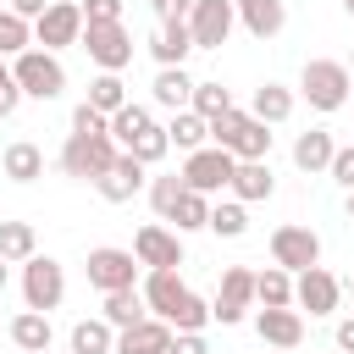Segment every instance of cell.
<instances>
[{
  "instance_id": "db71d44e",
  "label": "cell",
  "mask_w": 354,
  "mask_h": 354,
  "mask_svg": "<svg viewBox=\"0 0 354 354\" xmlns=\"http://www.w3.org/2000/svg\"><path fill=\"white\" fill-rule=\"evenodd\" d=\"M348 72H354V66H348Z\"/></svg>"
},
{
  "instance_id": "9a60e30c",
  "label": "cell",
  "mask_w": 354,
  "mask_h": 354,
  "mask_svg": "<svg viewBox=\"0 0 354 354\" xmlns=\"http://www.w3.org/2000/svg\"><path fill=\"white\" fill-rule=\"evenodd\" d=\"M144 183H149V177H144V160L122 149V155L111 160V171H105V177H100L94 188H100V199H111V205H127V199H133V194H138Z\"/></svg>"
},
{
  "instance_id": "83f0119b",
  "label": "cell",
  "mask_w": 354,
  "mask_h": 354,
  "mask_svg": "<svg viewBox=\"0 0 354 354\" xmlns=\"http://www.w3.org/2000/svg\"><path fill=\"white\" fill-rule=\"evenodd\" d=\"M33 254H39L33 221H0V260H6V266H28Z\"/></svg>"
},
{
  "instance_id": "603a6c76",
  "label": "cell",
  "mask_w": 354,
  "mask_h": 354,
  "mask_svg": "<svg viewBox=\"0 0 354 354\" xmlns=\"http://www.w3.org/2000/svg\"><path fill=\"white\" fill-rule=\"evenodd\" d=\"M0 171H6L11 183H39V177H44V149H39L33 138H17V144H6Z\"/></svg>"
},
{
  "instance_id": "bcb514c9",
  "label": "cell",
  "mask_w": 354,
  "mask_h": 354,
  "mask_svg": "<svg viewBox=\"0 0 354 354\" xmlns=\"http://www.w3.org/2000/svg\"><path fill=\"white\" fill-rule=\"evenodd\" d=\"M11 11H17L22 22H39V17L50 11V0H11Z\"/></svg>"
},
{
  "instance_id": "ac0fdd59",
  "label": "cell",
  "mask_w": 354,
  "mask_h": 354,
  "mask_svg": "<svg viewBox=\"0 0 354 354\" xmlns=\"http://www.w3.org/2000/svg\"><path fill=\"white\" fill-rule=\"evenodd\" d=\"M171 337H177V332H171L166 321H155V315H149V321H138V326L116 332V354H166V348H171Z\"/></svg>"
},
{
  "instance_id": "8fae6325",
  "label": "cell",
  "mask_w": 354,
  "mask_h": 354,
  "mask_svg": "<svg viewBox=\"0 0 354 354\" xmlns=\"http://www.w3.org/2000/svg\"><path fill=\"white\" fill-rule=\"evenodd\" d=\"M88 288H100V293H122V288H133L138 282V254L133 249H88Z\"/></svg>"
},
{
  "instance_id": "f907efd6",
  "label": "cell",
  "mask_w": 354,
  "mask_h": 354,
  "mask_svg": "<svg viewBox=\"0 0 354 354\" xmlns=\"http://www.w3.org/2000/svg\"><path fill=\"white\" fill-rule=\"evenodd\" d=\"M0 293H6V260H0Z\"/></svg>"
},
{
  "instance_id": "30bf717a",
  "label": "cell",
  "mask_w": 354,
  "mask_h": 354,
  "mask_svg": "<svg viewBox=\"0 0 354 354\" xmlns=\"http://www.w3.org/2000/svg\"><path fill=\"white\" fill-rule=\"evenodd\" d=\"M83 50H88V61L100 72H122L133 61V33L122 22H88L83 28Z\"/></svg>"
},
{
  "instance_id": "74e56055",
  "label": "cell",
  "mask_w": 354,
  "mask_h": 354,
  "mask_svg": "<svg viewBox=\"0 0 354 354\" xmlns=\"http://www.w3.org/2000/svg\"><path fill=\"white\" fill-rule=\"evenodd\" d=\"M205 321H216V315H210V304L188 288V299L171 310V321H166V326H171V332H205Z\"/></svg>"
},
{
  "instance_id": "ab89813d",
  "label": "cell",
  "mask_w": 354,
  "mask_h": 354,
  "mask_svg": "<svg viewBox=\"0 0 354 354\" xmlns=\"http://www.w3.org/2000/svg\"><path fill=\"white\" fill-rule=\"evenodd\" d=\"M166 149H171V138H166V127H149V133H144V138H138V144H133L127 155H138L144 166H155V160H166Z\"/></svg>"
},
{
  "instance_id": "44dd1931",
  "label": "cell",
  "mask_w": 354,
  "mask_h": 354,
  "mask_svg": "<svg viewBox=\"0 0 354 354\" xmlns=\"http://www.w3.org/2000/svg\"><path fill=\"white\" fill-rule=\"evenodd\" d=\"M271 194H277L271 160H238V171H232V199H243V205H260V199H271Z\"/></svg>"
},
{
  "instance_id": "f546056e",
  "label": "cell",
  "mask_w": 354,
  "mask_h": 354,
  "mask_svg": "<svg viewBox=\"0 0 354 354\" xmlns=\"http://www.w3.org/2000/svg\"><path fill=\"white\" fill-rule=\"evenodd\" d=\"M66 348H72V354H116V326H111L105 315H94V321H77Z\"/></svg>"
},
{
  "instance_id": "8992f818",
  "label": "cell",
  "mask_w": 354,
  "mask_h": 354,
  "mask_svg": "<svg viewBox=\"0 0 354 354\" xmlns=\"http://www.w3.org/2000/svg\"><path fill=\"white\" fill-rule=\"evenodd\" d=\"M33 44L39 50H66V44H83V6L77 0H50V11L33 22Z\"/></svg>"
},
{
  "instance_id": "c3c4849f",
  "label": "cell",
  "mask_w": 354,
  "mask_h": 354,
  "mask_svg": "<svg viewBox=\"0 0 354 354\" xmlns=\"http://www.w3.org/2000/svg\"><path fill=\"white\" fill-rule=\"evenodd\" d=\"M17 100H22V88H17V83H11V88H0V122L17 111Z\"/></svg>"
},
{
  "instance_id": "816d5d0a",
  "label": "cell",
  "mask_w": 354,
  "mask_h": 354,
  "mask_svg": "<svg viewBox=\"0 0 354 354\" xmlns=\"http://www.w3.org/2000/svg\"><path fill=\"white\" fill-rule=\"evenodd\" d=\"M348 221H354V194H348Z\"/></svg>"
},
{
  "instance_id": "277c9868",
  "label": "cell",
  "mask_w": 354,
  "mask_h": 354,
  "mask_svg": "<svg viewBox=\"0 0 354 354\" xmlns=\"http://www.w3.org/2000/svg\"><path fill=\"white\" fill-rule=\"evenodd\" d=\"M11 77H17V88H22L28 100H61V94H66V66H61V55H50V50H39V44L11 61Z\"/></svg>"
},
{
  "instance_id": "f6af8a7d",
  "label": "cell",
  "mask_w": 354,
  "mask_h": 354,
  "mask_svg": "<svg viewBox=\"0 0 354 354\" xmlns=\"http://www.w3.org/2000/svg\"><path fill=\"white\" fill-rule=\"evenodd\" d=\"M166 354H210V343H205V332H177Z\"/></svg>"
},
{
  "instance_id": "ee69618b",
  "label": "cell",
  "mask_w": 354,
  "mask_h": 354,
  "mask_svg": "<svg viewBox=\"0 0 354 354\" xmlns=\"http://www.w3.org/2000/svg\"><path fill=\"white\" fill-rule=\"evenodd\" d=\"M149 6L160 22H188V11H194V0H149Z\"/></svg>"
},
{
  "instance_id": "7bdbcfd3",
  "label": "cell",
  "mask_w": 354,
  "mask_h": 354,
  "mask_svg": "<svg viewBox=\"0 0 354 354\" xmlns=\"http://www.w3.org/2000/svg\"><path fill=\"white\" fill-rule=\"evenodd\" d=\"M332 177H337V183L354 194V144H343V149L332 155Z\"/></svg>"
},
{
  "instance_id": "1f68e13d",
  "label": "cell",
  "mask_w": 354,
  "mask_h": 354,
  "mask_svg": "<svg viewBox=\"0 0 354 354\" xmlns=\"http://www.w3.org/2000/svg\"><path fill=\"white\" fill-rule=\"evenodd\" d=\"M149 127H155V116H149L144 105H133V100H127V105H122V111L111 116V138H116L122 149H133V144H138V138H144Z\"/></svg>"
},
{
  "instance_id": "d590c367",
  "label": "cell",
  "mask_w": 354,
  "mask_h": 354,
  "mask_svg": "<svg viewBox=\"0 0 354 354\" xmlns=\"http://www.w3.org/2000/svg\"><path fill=\"white\" fill-rule=\"evenodd\" d=\"M188 194V183H183V171H171V177H149V205H155V216L160 221H171V210H177V199Z\"/></svg>"
},
{
  "instance_id": "5b68a950",
  "label": "cell",
  "mask_w": 354,
  "mask_h": 354,
  "mask_svg": "<svg viewBox=\"0 0 354 354\" xmlns=\"http://www.w3.org/2000/svg\"><path fill=\"white\" fill-rule=\"evenodd\" d=\"M61 299H66V271H61V260L33 254V260L22 266V304L39 310V315H50Z\"/></svg>"
},
{
  "instance_id": "52a82bcc",
  "label": "cell",
  "mask_w": 354,
  "mask_h": 354,
  "mask_svg": "<svg viewBox=\"0 0 354 354\" xmlns=\"http://www.w3.org/2000/svg\"><path fill=\"white\" fill-rule=\"evenodd\" d=\"M232 171H238V160L227 155V149H216V144H205V149H194L188 160H183V183L194 188V194H221V188H232Z\"/></svg>"
},
{
  "instance_id": "f1b7e54d",
  "label": "cell",
  "mask_w": 354,
  "mask_h": 354,
  "mask_svg": "<svg viewBox=\"0 0 354 354\" xmlns=\"http://www.w3.org/2000/svg\"><path fill=\"white\" fill-rule=\"evenodd\" d=\"M116 332H127V326H138V321H149V304H144V293L138 288H122V293H105V310H100Z\"/></svg>"
},
{
  "instance_id": "7c38bea8",
  "label": "cell",
  "mask_w": 354,
  "mask_h": 354,
  "mask_svg": "<svg viewBox=\"0 0 354 354\" xmlns=\"http://www.w3.org/2000/svg\"><path fill=\"white\" fill-rule=\"evenodd\" d=\"M249 310H254V271H249V266H227V271H221V288H216V299H210V315H216L221 326H238Z\"/></svg>"
},
{
  "instance_id": "d6a6232c",
  "label": "cell",
  "mask_w": 354,
  "mask_h": 354,
  "mask_svg": "<svg viewBox=\"0 0 354 354\" xmlns=\"http://www.w3.org/2000/svg\"><path fill=\"white\" fill-rule=\"evenodd\" d=\"M88 105L105 111V116H116V111L127 105V83H122V72H100V77L88 83Z\"/></svg>"
},
{
  "instance_id": "6da1fadb",
  "label": "cell",
  "mask_w": 354,
  "mask_h": 354,
  "mask_svg": "<svg viewBox=\"0 0 354 354\" xmlns=\"http://www.w3.org/2000/svg\"><path fill=\"white\" fill-rule=\"evenodd\" d=\"M299 94H304L310 111H321V116L343 111L348 94H354V72H348V61H326V55L304 61V72H299Z\"/></svg>"
},
{
  "instance_id": "e575fe53",
  "label": "cell",
  "mask_w": 354,
  "mask_h": 354,
  "mask_svg": "<svg viewBox=\"0 0 354 354\" xmlns=\"http://www.w3.org/2000/svg\"><path fill=\"white\" fill-rule=\"evenodd\" d=\"M22 50H33V22H22V17L6 6V11H0V55L17 61Z\"/></svg>"
},
{
  "instance_id": "f35d334b",
  "label": "cell",
  "mask_w": 354,
  "mask_h": 354,
  "mask_svg": "<svg viewBox=\"0 0 354 354\" xmlns=\"http://www.w3.org/2000/svg\"><path fill=\"white\" fill-rule=\"evenodd\" d=\"M188 111H199L205 122H216V116L232 111V94H227L221 83H194V105H188Z\"/></svg>"
},
{
  "instance_id": "ffe728a7",
  "label": "cell",
  "mask_w": 354,
  "mask_h": 354,
  "mask_svg": "<svg viewBox=\"0 0 354 354\" xmlns=\"http://www.w3.org/2000/svg\"><path fill=\"white\" fill-rule=\"evenodd\" d=\"M332 155H337V144H332V133L326 127H310V133H299L293 138V166L299 171H332Z\"/></svg>"
},
{
  "instance_id": "484cf974",
  "label": "cell",
  "mask_w": 354,
  "mask_h": 354,
  "mask_svg": "<svg viewBox=\"0 0 354 354\" xmlns=\"http://www.w3.org/2000/svg\"><path fill=\"white\" fill-rule=\"evenodd\" d=\"M11 343H17L22 354H50V343H55V326H50V315H39V310H22V315L11 321Z\"/></svg>"
},
{
  "instance_id": "681fc988",
  "label": "cell",
  "mask_w": 354,
  "mask_h": 354,
  "mask_svg": "<svg viewBox=\"0 0 354 354\" xmlns=\"http://www.w3.org/2000/svg\"><path fill=\"white\" fill-rule=\"evenodd\" d=\"M11 83H17V77H11V61L0 55V88H11Z\"/></svg>"
},
{
  "instance_id": "60d3db41",
  "label": "cell",
  "mask_w": 354,
  "mask_h": 354,
  "mask_svg": "<svg viewBox=\"0 0 354 354\" xmlns=\"http://www.w3.org/2000/svg\"><path fill=\"white\" fill-rule=\"evenodd\" d=\"M72 133H111V116H105V111H94V105L83 100V105L72 111Z\"/></svg>"
},
{
  "instance_id": "ba28073f",
  "label": "cell",
  "mask_w": 354,
  "mask_h": 354,
  "mask_svg": "<svg viewBox=\"0 0 354 354\" xmlns=\"http://www.w3.org/2000/svg\"><path fill=\"white\" fill-rule=\"evenodd\" d=\"M271 266H282V271H310V266H321V238H315V227H299V221H288V227H277L271 232Z\"/></svg>"
},
{
  "instance_id": "9c48e42d",
  "label": "cell",
  "mask_w": 354,
  "mask_h": 354,
  "mask_svg": "<svg viewBox=\"0 0 354 354\" xmlns=\"http://www.w3.org/2000/svg\"><path fill=\"white\" fill-rule=\"evenodd\" d=\"M238 28V6L232 0H194L188 11V33H194V50H221Z\"/></svg>"
},
{
  "instance_id": "8d00e7d4",
  "label": "cell",
  "mask_w": 354,
  "mask_h": 354,
  "mask_svg": "<svg viewBox=\"0 0 354 354\" xmlns=\"http://www.w3.org/2000/svg\"><path fill=\"white\" fill-rule=\"evenodd\" d=\"M171 221H177V232H199V227H210V199L188 188V194L177 199V210H171Z\"/></svg>"
},
{
  "instance_id": "11a10c76",
  "label": "cell",
  "mask_w": 354,
  "mask_h": 354,
  "mask_svg": "<svg viewBox=\"0 0 354 354\" xmlns=\"http://www.w3.org/2000/svg\"><path fill=\"white\" fill-rule=\"evenodd\" d=\"M66 354H72V348H66Z\"/></svg>"
},
{
  "instance_id": "7dc6e473",
  "label": "cell",
  "mask_w": 354,
  "mask_h": 354,
  "mask_svg": "<svg viewBox=\"0 0 354 354\" xmlns=\"http://www.w3.org/2000/svg\"><path fill=\"white\" fill-rule=\"evenodd\" d=\"M337 348H343V354H354V315H343V321H337Z\"/></svg>"
},
{
  "instance_id": "4fadbf2b",
  "label": "cell",
  "mask_w": 354,
  "mask_h": 354,
  "mask_svg": "<svg viewBox=\"0 0 354 354\" xmlns=\"http://www.w3.org/2000/svg\"><path fill=\"white\" fill-rule=\"evenodd\" d=\"M133 254H138V266H149V271H177V266H183V232L149 221V227L133 232Z\"/></svg>"
},
{
  "instance_id": "5bb4252c",
  "label": "cell",
  "mask_w": 354,
  "mask_h": 354,
  "mask_svg": "<svg viewBox=\"0 0 354 354\" xmlns=\"http://www.w3.org/2000/svg\"><path fill=\"white\" fill-rule=\"evenodd\" d=\"M337 299H343V282H337L326 266H310V271L293 277V304H299V315H304V310H310V315H332Z\"/></svg>"
},
{
  "instance_id": "836d02e7",
  "label": "cell",
  "mask_w": 354,
  "mask_h": 354,
  "mask_svg": "<svg viewBox=\"0 0 354 354\" xmlns=\"http://www.w3.org/2000/svg\"><path fill=\"white\" fill-rule=\"evenodd\" d=\"M210 232H216V238H243V232H249V205H243V199L210 205Z\"/></svg>"
},
{
  "instance_id": "b9f144b4",
  "label": "cell",
  "mask_w": 354,
  "mask_h": 354,
  "mask_svg": "<svg viewBox=\"0 0 354 354\" xmlns=\"http://www.w3.org/2000/svg\"><path fill=\"white\" fill-rule=\"evenodd\" d=\"M83 6V28L88 22H122V0H77Z\"/></svg>"
},
{
  "instance_id": "7402d4cb",
  "label": "cell",
  "mask_w": 354,
  "mask_h": 354,
  "mask_svg": "<svg viewBox=\"0 0 354 354\" xmlns=\"http://www.w3.org/2000/svg\"><path fill=\"white\" fill-rule=\"evenodd\" d=\"M149 94H155V105H166V111L177 116V111H188V105H194V77H188L183 66H160V72H155V83H149Z\"/></svg>"
},
{
  "instance_id": "d4e9b609",
  "label": "cell",
  "mask_w": 354,
  "mask_h": 354,
  "mask_svg": "<svg viewBox=\"0 0 354 354\" xmlns=\"http://www.w3.org/2000/svg\"><path fill=\"white\" fill-rule=\"evenodd\" d=\"M254 304L260 310H293V271H282V266L254 271Z\"/></svg>"
},
{
  "instance_id": "7a4b0ae2",
  "label": "cell",
  "mask_w": 354,
  "mask_h": 354,
  "mask_svg": "<svg viewBox=\"0 0 354 354\" xmlns=\"http://www.w3.org/2000/svg\"><path fill=\"white\" fill-rule=\"evenodd\" d=\"M210 144L216 149H227L232 160H271V127L266 122H254L249 111H227V116H216L210 122Z\"/></svg>"
},
{
  "instance_id": "2e32d148",
  "label": "cell",
  "mask_w": 354,
  "mask_h": 354,
  "mask_svg": "<svg viewBox=\"0 0 354 354\" xmlns=\"http://www.w3.org/2000/svg\"><path fill=\"white\" fill-rule=\"evenodd\" d=\"M138 293H144V304H149V315H155V321H171V310L188 299V282H183L177 271H149Z\"/></svg>"
},
{
  "instance_id": "4dcf8cb0",
  "label": "cell",
  "mask_w": 354,
  "mask_h": 354,
  "mask_svg": "<svg viewBox=\"0 0 354 354\" xmlns=\"http://www.w3.org/2000/svg\"><path fill=\"white\" fill-rule=\"evenodd\" d=\"M166 138H171L183 155H194V149H205V144H210V122H205L199 111H177V116L166 122Z\"/></svg>"
},
{
  "instance_id": "3957f363",
  "label": "cell",
  "mask_w": 354,
  "mask_h": 354,
  "mask_svg": "<svg viewBox=\"0 0 354 354\" xmlns=\"http://www.w3.org/2000/svg\"><path fill=\"white\" fill-rule=\"evenodd\" d=\"M116 155H122V149H116L111 133H66V144H61V171H66V177H83V183H100Z\"/></svg>"
},
{
  "instance_id": "e0dca14e",
  "label": "cell",
  "mask_w": 354,
  "mask_h": 354,
  "mask_svg": "<svg viewBox=\"0 0 354 354\" xmlns=\"http://www.w3.org/2000/svg\"><path fill=\"white\" fill-rule=\"evenodd\" d=\"M254 332L271 348H299L304 343V315L299 310H254Z\"/></svg>"
},
{
  "instance_id": "d6986e66",
  "label": "cell",
  "mask_w": 354,
  "mask_h": 354,
  "mask_svg": "<svg viewBox=\"0 0 354 354\" xmlns=\"http://www.w3.org/2000/svg\"><path fill=\"white\" fill-rule=\"evenodd\" d=\"M238 6V22L254 33V39H277L288 28V6L282 0H232Z\"/></svg>"
},
{
  "instance_id": "4316f807",
  "label": "cell",
  "mask_w": 354,
  "mask_h": 354,
  "mask_svg": "<svg viewBox=\"0 0 354 354\" xmlns=\"http://www.w3.org/2000/svg\"><path fill=\"white\" fill-rule=\"evenodd\" d=\"M249 116H254V122H266V127H282V122L293 116V88H282V83H260V88H254Z\"/></svg>"
},
{
  "instance_id": "cb8c5ba5",
  "label": "cell",
  "mask_w": 354,
  "mask_h": 354,
  "mask_svg": "<svg viewBox=\"0 0 354 354\" xmlns=\"http://www.w3.org/2000/svg\"><path fill=\"white\" fill-rule=\"evenodd\" d=\"M149 55H155L160 66H183V61L194 55V33H188V22H160V33L149 39Z\"/></svg>"
},
{
  "instance_id": "f5cc1de1",
  "label": "cell",
  "mask_w": 354,
  "mask_h": 354,
  "mask_svg": "<svg viewBox=\"0 0 354 354\" xmlns=\"http://www.w3.org/2000/svg\"><path fill=\"white\" fill-rule=\"evenodd\" d=\"M343 11H348V17H354V0H343Z\"/></svg>"
}]
</instances>
